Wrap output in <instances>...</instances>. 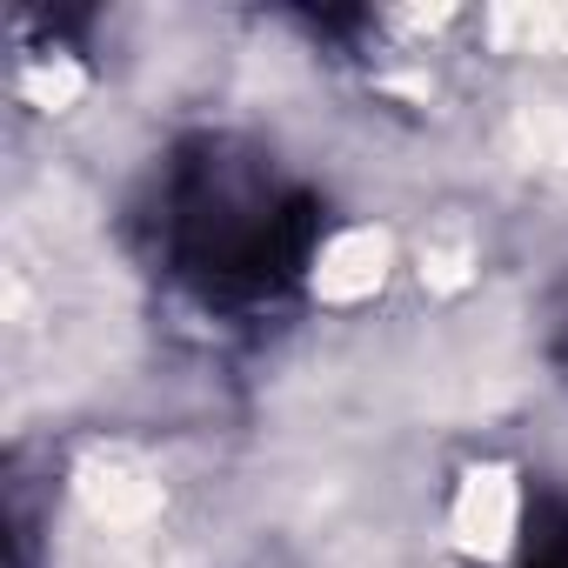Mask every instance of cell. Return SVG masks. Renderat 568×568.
<instances>
[{"label": "cell", "instance_id": "7a4b0ae2", "mask_svg": "<svg viewBox=\"0 0 568 568\" xmlns=\"http://www.w3.org/2000/svg\"><path fill=\"white\" fill-rule=\"evenodd\" d=\"M561 355H568V342H561Z\"/></svg>", "mask_w": 568, "mask_h": 568}, {"label": "cell", "instance_id": "6da1fadb", "mask_svg": "<svg viewBox=\"0 0 568 568\" xmlns=\"http://www.w3.org/2000/svg\"><path fill=\"white\" fill-rule=\"evenodd\" d=\"M168 254L207 295H267L288 281L315 241V201L281 187L261 161L234 154L227 141L194 148L174 161L168 181Z\"/></svg>", "mask_w": 568, "mask_h": 568}]
</instances>
